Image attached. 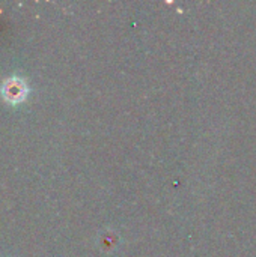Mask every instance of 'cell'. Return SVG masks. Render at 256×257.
I'll list each match as a JSON object with an SVG mask.
<instances>
[{
	"instance_id": "obj_1",
	"label": "cell",
	"mask_w": 256,
	"mask_h": 257,
	"mask_svg": "<svg viewBox=\"0 0 256 257\" xmlns=\"http://www.w3.org/2000/svg\"><path fill=\"white\" fill-rule=\"evenodd\" d=\"M29 92L30 89L27 86V81L20 75H11L5 78L0 84V95L11 105H18L24 102L27 99Z\"/></svg>"
}]
</instances>
